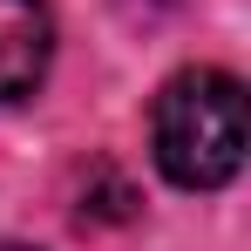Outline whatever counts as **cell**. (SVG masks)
Here are the masks:
<instances>
[{
    "instance_id": "1",
    "label": "cell",
    "mask_w": 251,
    "mask_h": 251,
    "mask_svg": "<svg viewBox=\"0 0 251 251\" xmlns=\"http://www.w3.org/2000/svg\"><path fill=\"white\" fill-rule=\"evenodd\" d=\"M156 170L176 190H217L245 163V88L224 68H183L150 109Z\"/></svg>"
},
{
    "instance_id": "2",
    "label": "cell",
    "mask_w": 251,
    "mask_h": 251,
    "mask_svg": "<svg viewBox=\"0 0 251 251\" xmlns=\"http://www.w3.org/2000/svg\"><path fill=\"white\" fill-rule=\"evenodd\" d=\"M54 54V21L41 0H0V102L34 95Z\"/></svg>"
},
{
    "instance_id": "3",
    "label": "cell",
    "mask_w": 251,
    "mask_h": 251,
    "mask_svg": "<svg viewBox=\"0 0 251 251\" xmlns=\"http://www.w3.org/2000/svg\"><path fill=\"white\" fill-rule=\"evenodd\" d=\"M0 251H21V245H0Z\"/></svg>"
}]
</instances>
